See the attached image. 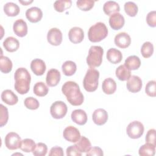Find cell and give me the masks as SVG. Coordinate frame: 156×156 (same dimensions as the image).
<instances>
[{
    "label": "cell",
    "mask_w": 156,
    "mask_h": 156,
    "mask_svg": "<svg viewBox=\"0 0 156 156\" xmlns=\"http://www.w3.org/2000/svg\"><path fill=\"white\" fill-rule=\"evenodd\" d=\"M24 105L30 110H36L39 107L40 104L38 100L33 97H28L24 99Z\"/></svg>",
    "instance_id": "40"
},
{
    "label": "cell",
    "mask_w": 156,
    "mask_h": 156,
    "mask_svg": "<svg viewBox=\"0 0 156 156\" xmlns=\"http://www.w3.org/2000/svg\"><path fill=\"white\" fill-rule=\"evenodd\" d=\"M3 46L5 49L10 52L17 51L20 47L19 41L15 37H9L3 42Z\"/></svg>",
    "instance_id": "22"
},
{
    "label": "cell",
    "mask_w": 156,
    "mask_h": 156,
    "mask_svg": "<svg viewBox=\"0 0 156 156\" xmlns=\"http://www.w3.org/2000/svg\"><path fill=\"white\" fill-rule=\"evenodd\" d=\"M146 22L150 27H155L156 26V12L155 10L151 11L147 13Z\"/></svg>",
    "instance_id": "43"
},
{
    "label": "cell",
    "mask_w": 156,
    "mask_h": 156,
    "mask_svg": "<svg viewBox=\"0 0 156 156\" xmlns=\"http://www.w3.org/2000/svg\"><path fill=\"white\" fill-rule=\"evenodd\" d=\"M68 107L66 104L60 101H57L52 104L50 107L51 116L55 119L63 118L67 113Z\"/></svg>",
    "instance_id": "7"
},
{
    "label": "cell",
    "mask_w": 156,
    "mask_h": 156,
    "mask_svg": "<svg viewBox=\"0 0 156 156\" xmlns=\"http://www.w3.org/2000/svg\"><path fill=\"white\" fill-rule=\"evenodd\" d=\"M60 78V73L57 69L52 68L47 73L46 82L49 87H55L59 83Z\"/></svg>",
    "instance_id": "15"
},
{
    "label": "cell",
    "mask_w": 156,
    "mask_h": 156,
    "mask_svg": "<svg viewBox=\"0 0 156 156\" xmlns=\"http://www.w3.org/2000/svg\"><path fill=\"white\" fill-rule=\"evenodd\" d=\"M62 91L71 105L78 106L83 103V95L76 82L73 81L66 82L62 87Z\"/></svg>",
    "instance_id": "1"
},
{
    "label": "cell",
    "mask_w": 156,
    "mask_h": 156,
    "mask_svg": "<svg viewBox=\"0 0 156 156\" xmlns=\"http://www.w3.org/2000/svg\"><path fill=\"white\" fill-rule=\"evenodd\" d=\"M155 146L146 143L142 145L138 151V154L140 156H153L155 155Z\"/></svg>",
    "instance_id": "32"
},
{
    "label": "cell",
    "mask_w": 156,
    "mask_h": 156,
    "mask_svg": "<svg viewBox=\"0 0 156 156\" xmlns=\"http://www.w3.org/2000/svg\"><path fill=\"white\" fill-rule=\"evenodd\" d=\"M124 10L125 12L130 16H135L138 10V8L137 5L132 1H127L124 4Z\"/></svg>",
    "instance_id": "36"
},
{
    "label": "cell",
    "mask_w": 156,
    "mask_h": 156,
    "mask_svg": "<svg viewBox=\"0 0 156 156\" xmlns=\"http://www.w3.org/2000/svg\"><path fill=\"white\" fill-rule=\"evenodd\" d=\"M21 142V137L15 132H9L5 137V146L10 150H16L20 148Z\"/></svg>",
    "instance_id": "8"
},
{
    "label": "cell",
    "mask_w": 156,
    "mask_h": 156,
    "mask_svg": "<svg viewBox=\"0 0 156 156\" xmlns=\"http://www.w3.org/2000/svg\"><path fill=\"white\" fill-rule=\"evenodd\" d=\"M155 130L154 129H151L149 130L146 135V143L151 144L156 146L155 144Z\"/></svg>",
    "instance_id": "44"
},
{
    "label": "cell",
    "mask_w": 156,
    "mask_h": 156,
    "mask_svg": "<svg viewBox=\"0 0 156 156\" xmlns=\"http://www.w3.org/2000/svg\"><path fill=\"white\" fill-rule=\"evenodd\" d=\"M145 92L149 96L155 97L156 96V82L155 80H150L147 83Z\"/></svg>",
    "instance_id": "41"
},
{
    "label": "cell",
    "mask_w": 156,
    "mask_h": 156,
    "mask_svg": "<svg viewBox=\"0 0 156 156\" xmlns=\"http://www.w3.org/2000/svg\"><path fill=\"white\" fill-rule=\"evenodd\" d=\"M15 80V89L21 94L27 93L30 89L31 76L27 69L24 68H18L14 74Z\"/></svg>",
    "instance_id": "2"
},
{
    "label": "cell",
    "mask_w": 156,
    "mask_h": 156,
    "mask_svg": "<svg viewBox=\"0 0 156 156\" xmlns=\"http://www.w3.org/2000/svg\"><path fill=\"white\" fill-rule=\"evenodd\" d=\"M108 35V29L102 22H98L91 26L88 32V39L93 43L99 42Z\"/></svg>",
    "instance_id": "3"
},
{
    "label": "cell",
    "mask_w": 156,
    "mask_h": 156,
    "mask_svg": "<svg viewBox=\"0 0 156 156\" xmlns=\"http://www.w3.org/2000/svg\"><path fill=\"white\" fill-rule=\"evenodd\" d=\"M144 126L138 121H133L130 122L127 128L126 132L129 138L136 139L140 138L144 133Z\"/></svg>",
    "instance_id": "6"
},
{
    "label": "cell",
    "mask_w": 156,
    "mask_h": 156,
    "mask_svg": "<svg viewBox=\"0 0 156 156\" xmlns=\"http://www.w3.org/2000/svg\"><path fill=\"white\" fill-rule=\"evenodd\" d=\"M64 155L63 149L58 146H55L51 149L49 153V155H57V156H63Z\"/></svg>",
    "instance_id": "47"
},
{
    "label": "cell",
    "mask_w": 156,
    "mask_h": 156,
    "mask_svg": "<svg viewBox=\"0 0 156 156\" xmlns=\"http://www.w3.org/2000/svg\"><path fill=\"white\" fill-rule=\"evenodd\" d=\"M26 16L30 22L35 23L41 20L43 17V12L40 8L37 7H32L26 10Z\"/></svg>",
    "instance_id": "13"
},
{
    "label": "cell",
    "mask_w": 156,
    "mask_h": 156,
    "mask_svg": "<svg viewBox=\"0 0 156 156\" xmlns=\"http://www.w3.org/2000/svg\"><path fill=\"white\" fill-rule=\"evenodd\" d=\"M104 50L100 46H92L90 47L87 57V65L90 68L99 66L102 62Z\"/></svg>",
    "instance_id": "5"
},
{
    "label": "cell",
    "mask_w": 156,
    "mask_h": 156,
    "mask_svg": "<svg viewBox=\"0 0 156 156\" xmlns=\"http://www.w3.org/2000/svg\"><path fill=\"white\" fill-rule=\"evenodd\" d=\"M63 136L66 140L71 143H76L81 136L79 130L72 126H68L64 129Z\"/></svg>",
    "instance_id": "10"
},
{
    "label": "cell",
    "mask_w": 156,
    "mask_h": 156,
    "mask_svg": "<svg viewBox=\"0 0 156 156\" xmlns=\"http://www.w3.org/2000/svg\"><path fill=\"white\" fill-rule=\"evenodd\" d=\"M124 65L130 71L136 70L140 68L141 65V60L136 55H130L126 59Z\"/></svg>",
    "instance_id": "26"
},
{
    "label": "cell",
    "mask_w": 156,
    "mask_h": 156,
    "mask_svg": "<svg viewBox=\"0 0 156 156\" xmlns=\"http://www.w3.org/2000/svg\"><path fill=\"white\" fill-rule=\"evenodd\" d=\"M62 69L65 76H71L76 73L77 66L74 62L67 60L63 63L62 66Z\"/></svg>",
    "instance_id": "29"
},
{
    "label": "cell",
    "mask_w": 156,
    "mask_h": 156,
    "mask_svg": "<svg viewBox=\"0 0 156 156\" xmlns=\"http://www.w3.org/2000/svg\"><path fill=\"white\" fill-rule=\"evenodd\" d=\"M127 90L132 93H137L142 88V80L140 77L133 75L129 77L126 83Z\"/></svg>",
    "instance_id": "12"
},
{
    "label": "cell",
    "mask_w": 156,
    "mask_h": 156,
    "mask_svg": "<svg viewBox=\"0 0 156 156\" xmlns=\"http://www.w3.org/2000/svg\"><path fill=\"white\" fill-rule=\"evenodd\" d=\"M71 119L78 125H84L87 121V115L86 112L82 109L74 110L71 113Z\"/></svg>",
    "instance_id": "20"
},
{
    "label": "cell",
    "mask_w": 156,
    "mask_h": 156,
    "mask_svg": "<svg viewBox=\"0 0 156 156\" xmlns=\"http://www.w3.org/2000/svg\"><path fill=\"white\" fill-rule=\"evenodd\" d=\"M72 1L71 0H57L54 3V7L57 12H62L71 7Z\"/></svg>",
    "instance_id": "34"
},
{
    "label": "cell",
    "mask_w": 156,
    "mask_h": 156,
    "mask_svg": "<svg viewBox=\"0 0 156 156\" xmlns=\"http://www.w3.org/2000/svg\"><path fill=\"white\" fill-rule=\"evenodd\" d=\"M114 42L116 46L120 48H127L131 43V38L127 33L122 32L116 35Z\"/></svg>",
    "instance_id": "11"
},
{
    "label": "cell",
    "mask_w": 156,
    "mask_h": 156,
    "mask_svg": "<svg viewBox=\"0 0 156 156\" xmlns=\"http://www.w3.org/2000/svg\"><path fill=\"white\" fill-rule=\"evenodd\" d=\"M63 39L62 33L60 29L56 27L51 28L47 34L48 41L53 46H58L61 44Z\"/></svg>",
    "instance_id": "9"
},
{
    "label": "cell",
    "mask_w": 156,
    "mask_h": 156,
    "mask_svg": "<svg viewBox=\"0 0 156 156\" xmlns=\"http://www.w3.org/2000/svg\"><path fill=\"white\" fill-rule=\"evenodd\" d=\"M141 52L143 57H150L154 52V46L152 43L149 41L144 42L141 46Z\"/></svg>",
    "instance_id": "37"
},
{
    "label": "cell",
    "mask_w": 156,
    "mask_h": 156,
    "mask_svg": "<svg viewBox=\"0 0 156 156\" xmlns=\"http://www.w3.org/2000/svg\"><path fill=\"white\" fill-rule=\"evenodd\" d=\"M9 119V112L7 108L4 105L1 104V119H0V126L3 127L5 126Z\"/></svg>",
    "instance_id": "42"
},
{
    "label": "cell",
    "mask_w": 156,
    "mask_h": 156,
    "mask_svg": "<svg viewBox=\"0 0 156 156\" xmlns=\"http://www.w3.org/2000/svg\"><path fill=\"white\" fill-rule=\"evenodd\" d=\"M12 69V62L11 60L2 55L0 57V70L2 73L7 74L10 73Z\"/></svg>",
    "instance_id": "31"
},
{
    "label": "cell",
    "mask_w": 156,
    "mask_h": 156,
    "mask_svg": "<svg viewBox=\"0 0 156 156\" xmlns=\"http://www.w3.org/2000/svg\"><path fill=\"white\" fill-rule=\"evenodd\" d=\"M33 90L35 95L37 96L43 97L48 94L49 89L44 82H38L34 85Z\"/></svg>",
    "instance_id": "33"
},
{
    "label": "cell",
    "mask_w": 156,
    "mask_h": 156,
    "mask_svg": "<svg viewBox=\"0 0 156 156\" xmlns=\"http://www.w3.org/2000/svg\"><path fill=\"white\" fill-rule=\"evenodd\" d=\"M14 33L20 37H23L27 34V25L23 19H18L15 21L13 26Z\"/></svg>",
    "instance_id": "18"
},
{
    "label": "cell",
    "mask_w": 156,
    "mask_h": 156,
    "mask_svg": "<svg viewBox=\"0 0 156 156\" xmlns=\"http://www.w3.org/2000/svg\"><path fill=\"white\" fill-rule=\"evenodd\" d=\"M115 74L119 80L125 81L127 80L131 76V71L124 65H121L116 68Z\"/></svg>",
    "instance_id": "27"
},
{
    "label": "cell",
    "mask_w": 156,
    "mask_h": 156,
    "mask_svg": "<svg viewBox=\"0 0 156 156\" xmlns=\"http://www.w3.org/2000/svg\"><path fill=\"white\" fill-rule=\"evenodd\" d=\"M104 155L103 151L101 148L99 147H91L90 149L87 152V156H102Z\"/></svg>",
    "instance_id": "46"
},
{
    "label": "cell",
    "mask_w": 156,
    "mask_h": 156,
    "mask_svg": "<svg viewBox=\"0 0 156 156\" xmlns=\"http://www.w3.org/2000/svg\"><path fill=\"white\" fill-rule=\"evenodd\" d=\"M4 12L8 16H15L20 12L19 6L12 2H9L4 5Z\"/></svg>",
    "instance_id": "28"
},
{
    "label": "cell",
    "mask_w": 156,
    "mask_h": 156,
    "mask_svg": "<svg viewBox=\"0 0 156 156\" xmlns=\"http://www.w3.org/2000/svg\"><path fill=\"white\" fill-rule=\"evenodd\" d=\"M102 88L104 93L107 94H113L116 90V83L112 78L108 77L103 81Z\"/></svg>",
    "instance_id": "24"
},
{
    "label": "cell",
    "mask_w": 156,
    "mask_h": 156,
    "mask_svg": "<svg viewBox=\"0 0 156 156\" xmlns=\"http://www.w3.org/2000/svg\"><path fill=\"white\" fill-rule=\"evenodd\" d=\"M99 72L94 68H89L83 78V88L87 91L93 92L96 90L98 87Z\"/></svg>",
    "instance_id": "4"
},
{
    "label": "cell",
    "mask_w": 156,
    "mask_h": 156,
    "mask_svg": "<svg viewBox=\"0 0 156 156\" xmlns=\"http://www.w3.org/2000/svg\"><path fill=\"white\" fill-rule=\"evenodd\" d=\"M30 68L32 72L37 76L43 75L46 69L44 62L40 58H35L30 63Z\"/></svg>",
    "instance_id": "19"
},
{
    "label": "cell",
    "mask_w": 156,
    "mask_h": 156,
    "mask_svg": "<svg viewBox=\"0 0 156 156\" xmlns=\"http://www.w3.org/2000/svg\"><path fill=\"white\" fill-rule=\"evenodd\" d=\"M23 155V154H19V153H17V154H12V155Z\"/></svg>",
    "instance_id": "49"
},
{
    "label": "cell",
    "mask_w": 156,
    "mask_h": 156,
    "mask_svg": "<svg viewBox=\"0 0 156 156\" xmlns=\"http://www.w3.org/2000/svg\"><path fill=\"white\" fill-rule=\"evenodd\" d=\"M66 155L68 156H81L82 152H80L77 148L76 145H71L66 149Z\"/></svg>",
    "instance_id": "45"
},
{
    "label": "cell",
    "mask_w": 156,
    "mask_h": 156,
    "mask_svg": "<svg viewBox=\"0 0 156 156\" xmlns=\"http://www.w3.org/2000/svg\"><path fill=\"white\" fill-rule=\"evenodd\" d=\"M75 145L80 152H87L91 146L90 140L84 136H80Z\"/></svg>",
    "instance_id": "30"
},
{
    "label": "cell",
    "mask_w": 156,
    "mask_h": 156,
    "mask_svg": "<svg viewBox=\"0 0 156 156\" xmlns=\"http://www.w3.org/2000/svg\"><path fill=\"white\" fill-rule=\"evenodd\" d=\"M19 2L24 5H27L29 4L32 3L33 2V1L32 0H31V1H20V0H19Z\"/></svg>",
    "instance_id": "48"
},
{
    "label": "cell",
    "mask_w": 156,
    "mask_h": 156,
    "mask_svg": "<svg viewBox=\"0 0 156 156\" xmlns=\"http://www.w3.org/2000/svg\"><path fill=\"white\" fill-rule=\"evenodd\" d=\"M92 119L96 125L102 126L108 119V113L103 108H98L94 111L92 115Z\"/></svg>",
    "instance_id": "17"
},
{
    "label": "cell",
    "mask_w": 156,
    "mask_h": 156,
    "mask_svg": "<svg viewBox=\"0 0 156 156\" xmlns=\"http://www.w3.org/2000/svg\"><path fill=\"white\" fill-rule=\"evenodd\" d=\"M35 146L36 144L33 140L26 138L21 140L20 148L25 152H30L33 151Z\"/></svg>",
    "instance_id": "35"
},
{
    "label": "cell",
    "mask_w": 156,
    "mask_h": 156,
    "mask_svg": "<svg viewBox=\"0 0 156 156\" xmlns=\"http://www.w3.org/2000/svg\"><path fill=\"white\" fill-rule=\"evenodd\" d=\"M69 39L71 42L77 44L82 41L84 38V32L82 29L79 27H72L68 32Z\"/></svg>",
    "instance_id": "14"
},
{
    "label": "cell",
    "mask_w": 156,
    "mask_h": 156,
    "mask_svg": "<svg viewBox=\"0 0 156 156\" xmlns=\"http://www.w3.org/2000/svg\"><path fill=\"white\" fill-rule=\"evenodd\" d=\"M103 10L107 15H112L113 13H118L120 10V7L116 2L114 1H108L105 2L103 6Z\"/></svg>",
    "instance_id": "25"
},
{
    "label": "cell",
    "mask_w": 156,
    "mask_h": 156,
    "mask_svg": "<svg viewBox=\"0 0 156 156\" xmlns=\"http://www.w3.org/2000/svg\"><path fill=\"white\" fill-rule=\"evenodd\" d=\"M94 2L93 0H78L76 2V5L81 10L88 11L93 7Z\"/></svg>",
    "instance_id": "38"
},
{
    "label": "cell",
    "mask_w": 156,
    "mask_h": 156,
    "mask_svg": "<svg viewBox=\"0 0 156 156\" xmlns=\"http://www.w3.org/2000/svg\"><path fill=\"white\" fill-rule=\"evenodd\" d=\"M107 58L112 63L116 64L122 60V54L121 52L116 48H110L107 52Z\"/></svg>",
    "instance_id": "23"
},
{
    "label": "cell",
    "mask_w": 156,
    "mask_h": 156,
    "mask_svg": "<svg viewBox=\"0 0 156 156\" xmlns=\"http://www.w3.org/2000/svg\"><path fill=\"white\" fill-rule=\"evenodd\" d=\"M125 20L124 16L119 13H115L110 15L109 18L110 26L113 30H119L124 25Z\"/></svg>",
    "instance_id": "16"
},
{
    "label": "cell",
    "mask_w": 156,
    "mask_h": 156,
    "mask_svg": "<svg viewBox=\"0 0 156 156\" xmlns=\"http://www.w3.org/2000/svg\"><path fill=\"white\" fill-rule=\"evenodd\" d=\"M1 99L9 105H13L18 101V96L10 90H5L2 92Z\"/></svg>",
    "instance_id": "21"
},
{
    "label": "cell",
    "mask_w": 156,
    "mask_h": 156,
    "mask_svg": "<svg viewBox=\"0 0 156 156\" xmlns=\"http://www.w3.org/2000/svg\"><path fill=\"white\" fill-rule=\"evenodd\" d=\"M48 151L47 146L43 143H38L36 144V146L34 149L32 151V153L35 156H44L46 154Z\"/></svg>",
    "instance_id": "39"
}]
</instances>
